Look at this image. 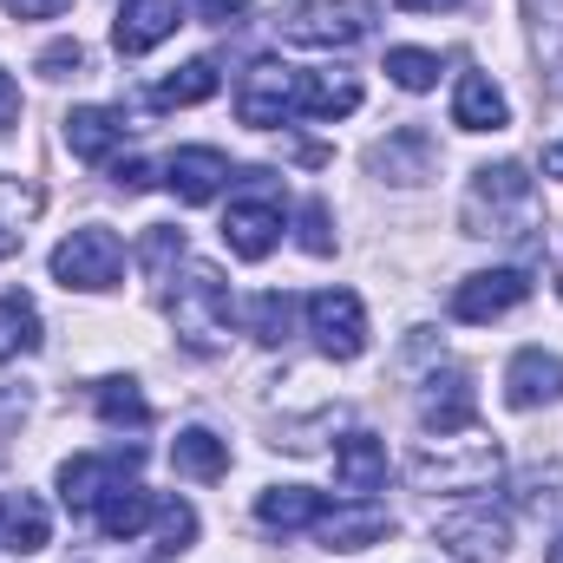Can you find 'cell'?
Here are the masks:
<instances>
[{
    "instance_id": "cell-1",
    "label": "cell",
    "mask_w": 563,
    "mask_h": 563,
    "mask_svg": "<svg viewBox=\"0 0 563 563\" xmlns=\"http://www.w3.org/2000/svg\"><path fill=\"white\" fill-rule=\"evenodd\" d=\"M230 184H243L250 197H230V210H223V243H230L236 263H263V256L282 243L276 177H269V170H243V177H230Z\"/></svg>"
},
{
    "instance_id": "cell-2",
    "label": "cell",
    "mask_w": 563,
    "mask_h": 563,
    "mask_svg": "<svg viewBox=\"0 0 563 563\" xmlns=\"http://www.w3.org/2000/svg\"><path fill=\"white\" fill-rule=\"evenodd\" d=\"M170 321H177V334H184L197 354H217L223 334H230V282H223V269L190 263L184 282L170 288Z\"/></svg>"
},
{
    "instance_id": "cell-3",
    "label": "cell",
    "mask_w": 563,
    "mask_h": 563,
    "mask_svg": "<svg viewBox=\"0 0 563 563\" xmlns=\"http://www.w3.org/2000/svg\"><path fill=\"white\" fill-rule=\"evenodd\" d=\"M125 276V243L106 230V223H86V230H73L59 250H53V282H66V288H119Z\"/></svg>"
},
{
    "instance_id": "cell-4",
    "label": "cell",
    "mask_w": 563,
    "mask_h": 563,
    "mask_svg": "<svg viewBox=\"0 0 563 563\" xmlns=\"http://www.w3.org/2000/svg\"><path fill=\"white\" fill-rule=\"evenodd\" d=\"M236 119L256 125V132H276L288 119H301V73L295 66H276V59L250 66L243 86H236Z\"/></svg>"
},
{
    "instance_id": "cell-5",
    "label": "cell",
    "mask_w": 563,
    "mask_h": 563,
    "mask_svg": "<svg viewBox=\"0 0 563 563\" xmlns=\"http://www.w3.org/2000/svg\"><path fill=\"white\" fill-rule=\"evenodd\" d=\"M301 314H308V334L321 341V354L354 361V354L367 347V308H361L354 288H314V295L301 301Z\"/></svg>"
},
{
    "instance_id": "cell-6",
    "label": "cell",
    "mask_w": 563,
    "mask_h": 563,
    "mask_svg": "<svg viewBox=\"0 0 563 563\" xmlns=\"http://www.w3.org/2000/svg\"><path fill=\"white\" fill-rule=\"evenodd\" d=\"M498 472H505V459L485 439H472L465 452H445V439H439V452L426 445L420 459H413V485L420 492H485Z\"/></svg>"
},
{
    "instance_id": "cell-7",
    "label": "cell",
    "mask_w": 563,
    "mask_h": 563,
    "mask_svg": "<svg viewBox=\"0 0 563 563\" xmlns=\"http://www.w3.org/2000/svg\"><path fill=\"white\" fill-rule=\"evenodd\" d=\"M276 33L288 46H354L367 33V7L361 0H308V7L282 13Z\"/></svg>"
},
{
    "instance_id": "cell-8",
    "label": "cell",
    "mask_w": 563,
    "mask_h": 563,
    "mask_svg": "<svg viewBox=\"0 0 563 563\" xmlns=\"http://www.w3.org/2000/svg\"><path fill=\"white\" fill-rule=\"evenodd\" d=\"M139 445H125V452H79V459H66L59 465V498H66V511H99V498L112 492V485H125L132 472H139Z\"/></svg>"
},
{
    "instance_id": "cell-9",
    "label": "cell",
    "mask_w": 563,
    "mask_h": 563,
    "mask_svg": "<svg viewBox=\"0 0 563 563\" xmlns=\"http://www.w3.org/2000/svg\"><path fill=\"white\" fill-rule=\"evenodd\" d=\"M439 544L459 563H498L505 544H511V525H505V511H492V505H465V511H445V518H439Z\"/></svg>"
},
{
    "instance_id": "cell-10",
    "label": "cell",
    "mask_w": 563,
    "mask_h": 563,
    "mask_svg": "<svg viewBox=\"0 0 563 563\" xmlns=\"http://www.w3.org/2000/svg\"><path fill=\"white\" fill-rule=\"evenodd\" d=\"M525 295H531L525 269H478V276H465L452 288V314L459 321H498V314L525 308Z\"/></svg>"
},
{
    "instance_id": "cell-11",
    "label": "cell",
    "mask_w": 563,
    "mask_h": 563,
    "mask_svg": "<svg viewBox=\"0 0 563 563\" xmlns=\"http://www.w3.org/2000/svg\"><path fill=\"white\" fill-rule=\"evenodd\" d=\"M478 420V394H472V380L459 374V367H445V374H426L420 387V426L432 439H452V432H472Z\"/></svg>"
},
{
    "instance_id": "cell-12",
    "label": "cell",
    "mask_w": 563,
    "mask_h": 563,
    "mask_svg": "<svg viewBox=\"0 0 563 563\" xmlns=\"http://www.w3.org/2000/svg\"><path fill=\"white\" fill-rule=\"evenodd\" d=\"M505 210H531V170H525V164H485V170L472 177V203H465L472 236H478L485 217H492L485 236H498V217H505Z\"/></svg>"
},
{
    "instance_id": "cell-13",
    "label": "cell",
    "mask_w": 563,
    "mask_h": 563,
    "mask_svg": "<svg viewBox=\"0 0 563 563\" xmlns=\"http://www.w3.org/2000/svg\"><path fill=\"white\" fill-rule=\"evenodd\" d=\"M177 26H184V0H125L119 20H112V46H119L125 59H144V53L164 46Z\"/></svg>"
},
{
    "instance_id": "cell-14",
    "label": "cell",
    "mask_w": 563,
    "mask_h": 563,
    "mask_svg": "<svg viewBox=\"0 0 563 563\" xmlns=\"http://www.w3.org/2000/svg\"><path fill=\"white\" fill-rule=\"evenodd\" d=\"M230 177H236V170H230V157H223L217 144H184V151H170V164H164V184H170L177 203H210Z\"/></svg>"
},
{
    "instance_id": "cell-15",
    "label": "cell",
    "mask_w": 563,
    "mask_h": 563,
    "mask_svg": "<svg viewBox=\"0 0 563 563\" xmlns=\"http://www.w3.org/2000/svg\"><path fill=\"white\" fill-rule=\"evenodd\" d=\"M563 400V361L544 347H518L505 367V407L531 413V407H558Z\"/></svg>"
},
{
    "instance_id": "cell-16",
    "label": "cell",
    "mask_w": 563,
    "mask_h": 563,
    "mask_svg": "<svg viewBox=\"0 0 563 563\" xmlns=\"http://www.w3.org/2000/svg\"><path fill=\"white\" fill-rule=\"evenodd\" d=\"M328 518V492H314V485H269L263 498H256V525L263 531H308V525H321Z\"/></svg>"
},
{
    "instance_id": "cell-17",
    "label": "cell",
    "mask_w": 563,
    "mask_h": 563,
    "mask_svg": "<svg viewBox=\"0 0 563 563\" xmlns=\"http://www.w3.org/2000/svg\"><path fill=\"white\" fill-rule=\"evenodd\" d=\"M66 144H73V157L106 164V157L125 144V112H119V106H73V112H66Z\"/></svg>"
},
{
    "instance_id": "cell-18",
    "label": "cell",
    "mask_w": 563,
    "mask_h": 563,
    "mask_svg": "<svg viewBox=\"0 0 563 563\" xmlns=\"http://www.w3.org/2000/svg\"><path fill=\"white\" fill-rule=\"evenodd\" d=\"M151 518H157V498H151L144 485H132V478H125V485H112V492L99 498V511H92V525H99V538H106V544H132Z\"/></svg>"
},
{
    "instance_id": "cell-19",
    "label": "cell",
    "mask_w": 563,
    "mask_h": 563,
    "mask_svg": "<svg viewBox=\"0 0 563 563\" xmlns=\"http://www.w3.org/2000/svg\"><path fill=\"white\" fill-rule=\"evenodd\" d=\"M334 478H341V492H354V498L380 492V485H387V445H380L374 432H347V439L334 445Z\"/></svg>"
},
{
    "instance_id": "cell-20",
    "label": "cell",
    "mask_w": 563,
    "mask_h": 563,
    "mask_svg": "<svg viewBox=\"0 0 563 563\" xmlns=\"http://www.w3.org/2000/svg\"><path fill=\"white\" fill-rule=\"evenodd\" d=\"M452 125L459 132H505L511 125V106H505V92L485 73H465L459 92H452Z\"/></svg>"
},
{
    "instance_id": "cell-21",
    "label": "cell",
    "mask_w": 563,
    "mask_h": 563,
    "mask_svg": "<svg viewBox=\"0 0 563 563\" xmlns=\"http://www.w3.org/2000/svg\"><path fill=\"white\" fill-rule=\"evenodd\" d=\"M0 538H7V551H13V558L46 551V538H53L46 505H40L33 492H0Z\"/></svg>"
},
{
    "instance_id": "cell-22",
    "label": "cell",
    "mask_w": 563,
    "mask_h": 563,
    "mask_svg": "<svg viewBox=\"0 0 563 563\" xmlns=\"http://www.w3.org/2000/svg\"><path fill=\"white\" fill-rule=\"evenodd\" d=\"M314 531H321L328 551H361V544H380V538L394 531V518H387L380 505H354V511H328Z\"/></svg>"
},
{
    "instance_id": "cell-23",
    "label": "cell",
    "mask_w": 563,
    "mask_h": 563,
    "mask_svg": "<svg viewBox=\"0 0 563 563\" xmlns=\"http://www.w3.org/2000/svg\"><path fill=\"white\" fill-rule=\"evenodd\" d=\"M170 465L184 478H223L230 472V439H217L210 426H184L177 445H170Z\"/></svg>"
},
{
    "instance_id": "cell-24",
    "label": "cell",
    "mask_w": 563,
    "mask_h": 563,
    "mask_svg": "<svg viewBox=\"0 0 563 563\" xmlns=\"http://www.w3.org/2000/svg\"><path fill=\"white\" fill-rule=\"evenodd\" d=\"M347 112H361V79L301 73V119H347Z\"/></svg>"
},
{
    "instance_id": "cell-25",
    "label": "cell",
    "mask_w": 563,
    "mask_h": 563,
    "mask_svg": "<svg viewBox=\"0 0 563 563\" xmlns=\"http://www.w3.org/2000/svg\"><path fill=\"white\" fill-rule=\"evenodd\" d=\"M217 86H223L217 59H190V66H177V73L151 92V106H157V112H170V106H203V99H217Z\"/></svg>"
},
{
    "instance_id": "cell-26",
    "label": "cell",
    "mask_w": 563,
    "mask_h": 563,
    "mask_svg": "<svg viewBox=\"0 0 563 563\" xmlns=\"http://www.w3.org/2000/svg\"><path fill=\"white\" fill-rule=\"evenodd\" d=\"M33 347H40V308H33V295L7 288L0 295V367L13 354H33Z\"/></svg>"
},
{
    "instance_id": "cell-27",
    "label": "cell",
    "mask_w": 563,
    "mask_h": 563,
    "mask_svg": "<svg viewBox=\"0 0 563 563\" xmlns=\"http://www.w3.org/2000/svg\"><path fill=\"white\" fill-rule=\"evenodd\" d=\"M243 321H250V334H256L263 347H282V341L295 334V295H282V288H269V295H250Z\"/></svg>"
},
{
    "instance_id": "cell-28",
    "label": "cell",
    "mask_w": 563,
    "mask_h": 563,
    "mask_svg": "<svg viewBox=\"0 0 563 563\" xmlns=\"http://www.w3.org/2000/svg\"><path fill=\"white\" fill-rule=\"evenodd\" d=\"M92 407H99V420L106 426H151V400L139 394V380H99L92 387Z\"/></svg>"
},
{
    "instance_id": "cell-29",
    "label": "cell",
    "mask_w": 563,
    "mask_h": 563,
    "mask_svg": "<svg viewBox=\"0 0 563 563\" xmlns=\"http://www.w3.org/2000/svg\"><path fill=\"white\" fill-rule=\"evenodd\" d=\"M426 164H432L426 132H400L394 144H380V151H374V170H400V184H420Z\"/></svg>"
},
{
    "instance_id": "cell-30",
    "label": "cell",
    "mask_w": 563,
    "mask_h": 563,
    "mask_svg": "<svg viewBox=\"0 0 563 563\" xmlns=\"http://www.w3.org/2000/svg\"><path fill=\"white\" fill-rule=\"evenodd\" d=\"M387 79H394L400 92H432V86H439V53H426V46H394V53H387Z\"/></svg>"
},
{
    "instance_id": "cell-31",
    "label": "cell",
    "mask_w": 563,
    "mask_h": 563,
    "mask_svg": "<svg viewBox=\"0 0 563 563\" xmlns=\"http://www.w3.org/2000/svg\"><path fill=\"white\" fill-rule=\"evenodd\" d=\"M190 544H197V511H190L184 498H164V505H157V551L177 558V551H190Z\"/></svg>"
},
{
    "instance_id": "cell-32",
    "label": "cell",
    "mask_w": 563,
    "mask_h": 563,
    "mask_svg": "<svg viewBox=\"0 0 563 563\" xmlns=\"http://www.w3.org/2000/svg\"><path fill=\"white\" fill-rule=\"evenodd\" d=\"M40 73H46V79H73V73H86V46H79V40H53V46L40 53Z\"/></svg>"
},
{
    "instance_id": "cell-33",
    "label": "cell",
    "mask_w": 563,
    "mask_h": 563,
    "mask_svg": "<svg viewBox=\"0 0 563 563\" xmlns=\"http://www.w3.org/2000/svg\"><path fill=\"white\" fill-rule=\"evenodd\" d=\"M301 250H308V256H328V250H334V230H328V203H321V197L301 210Z\"/></svg>"
},
{
    "instance_id": "cell-34",
    "label": "cell",
    "mask_w": 563,
    "mask_h": 563,
    "mask_svg": "<svg viewBox=\"0 0 563 563\" xmlns=\"http://www.w3.org/2000/svg\"><path fill=\"white\" fill-rule=\"evenodd\" d=\"M170 256H184V236H177V230H151V236H144V269H151V276H164V269H170Z\"/></svg>"
},
{
    "instance_id": "cell-35",
    "label": "cell",
    "mask_w": 563,
    "mask_h": 563,
    "mask_svg": "<svg viewBox=\"0 0 563 563\" xmlns=\"http://www.w3.org/2000/svg\"><path fill=\"white\" fill-rule=\"evenodd\" d=\"M112 184L119 190H151V164L144 157H112Z\"/></svg>"
},
{
    "instance_id": "cell-36",
    "label": "cell",
    "mask_w": 563,
    "mask_h": 563,
    "mask_svg": "<svg viewBox=\"0 0 563 563\" xmlns=\"http://www.w3.org/2000/svg\"><path fill=\"white\" fill-rule=\"evenodd\" d=\"M13 20H53V13H66L73 0H0Z\"/></svg>"
},
{
    "instance_id": "cell-37",
    "label": "cell",
    "mask_w": 563,
    "mask_h": 563,
    "mask_svg": "<svg viewBox=\"0 0 563 563\" xmlns=\"http://www.w3.org/2000/svg\"><path fill=\"white\" fill-rule=\"evenodd\" d=\"M210 26H236V13H250V0H197Z\"/></svg>"
},
{
    "instance_id": "cell-38",
    "label": "cell",
    "mask_w": 563,
    "mask_h": 563,
    "mask_svg": "<svg viewBox=\"0 0 563 563\" xmlns=\"http://www.w3.org/2000/svg\"><path fill=\"white\" fill-rule=\"evenodd\" d=\"M20 119V86H13V73H0V132Z\"/></svg>"
},
{
    "instance_id": "cell-39",
    "label": "cell",
    "mask_w": 563,
    "mask_h": 563,
    "mask_svg": "<svg viewBox=\"0 0 563 563\" xmlns=\"http://www.w3.org/2000/svg\"><path fill=\"white\" fill-rule=\"evenodd\" d=\"M400 13H439V7H465V0H394Z\"/></svg>"
},
{
    "instance_id": "cell-40",
    "label": "cell",
    "mask_w": 563,
    "mask_h": 563,
    "mask_svg": "<svg viewBox=\"0 0 563 563\" xmlns=\"http://www.w3.org/2000/svg\"><path fill=\"white\" fill-rule=\"evenodd\" d=\"M544 177H558V184H563V139L544 151Z\"/></svg>"
},
{
    "instance_id": "cell-41",
    "label": "cell",
    "mask_w": 563,
    "mask_h": 563,
    "mask_svg": "<svg viewBox=\"0 0 563 563\" xmlns=\"http://www.w3.org/2000/svg\"><path fill=\"white\" fill-rule=\"evenodd\" d=\"M13 250H20V236H13V230H0V256H13Z\"/></svg>"
},
{
    "instance_id": "cell-42",
    "label": "cell",
    "mask_w": 563,
    "mask_h": 563,
    "mask_svg": "<svg viewBox=\"0 0 563 563\" xmlns=\"http://www.w3.org/2000/svg\"><path fill=\"white\" fill-rule=\"evenodd\" d=\"M544 563H563V538H558V544H551V551H544Z\"/></svg>"
},
{
    "instance_id": "cell-43",
    "label": "cell",
    "mask_w": 563,
    "mask_h": 563,
    "mask_svg": "<svg viewBox=\"0 0 563 563\" xmlns=\"http://www.w3.org/2000/svg\"><path fill=\"white\" fill-rule=\"evenodd\" d=\"M558 295H563V269H558Z\"/></svg>"
}]
</instances>
